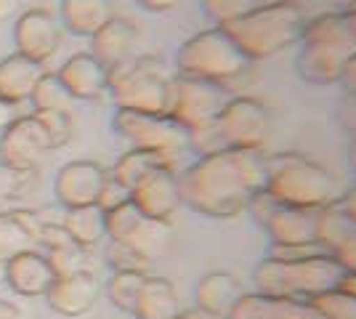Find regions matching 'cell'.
<instances>
[{"mask_svg":"<svg viewBox=\"0 0 356 319\" xmlns=\"http://www.w3.org/2000/svg\"><path fill=\"white\" fill-rule=\"evenodd\" d=\"M61 43H64V27L59 22V14L48 11V8H27L16 16L14 22V46L16 54H24L30 59L51 61L59 54Z\"/></svg>","mask_w":356,"mask_h":319,"instance_id":"11","label":"cell"},{"mask_svg":"<svg viewBox=\"0 0 356 319\" xmlns=\"http://www.w3.org/2000/svg\"><path fill=\"white\" fill-rule=\"evenodd\" d=\"M59 80L72 101H96L109 96V69L90 51H77L59 67Z\"/></svg>","mask_w":356,"mask_h":319,"instance_id":"16","label":"cell"},{"mask_svg":"<svg viewBox=\"0 0 356 319\" xmlns=\"http://www.w3.org/2000/svg\"><path fill=\"white\" fill-rule=\"evenodd\" d=\"M306 304L319 314V319H356V295L343 288H330Z\"/></svg>","mask_w":356,"mask_h":319,"instance_id":"30","label":"cell"},{"mask_svg":"<svg viewBox=\"0 0 356 319\" xmlns=\"http://www.w3.org/2000/svg\"><path fill=\"white\" fill-rule=\"evenodd\" d=\"M128 199H131V189L122 186V183L115 181V179L109 176L104 181V186H102V195L96 199V205L106 213V211H112V208H118V205H122V202H128Z\"/></svg>","mask_w":356,"mask_h":319,"instance_id":"38","label":"cell"},{"mask_svg":"<svg viewBox=\"0 0 356 319\" xmlns=\"http://www.w3.org/2000/svg\"><path fill=\"white\" fill-rule=\"evenodd\" d=\"M56 274L43 250H24L6 263V285L22 298H40L54 285Z\"/></svg>","mask_w":356,"mask_h":319,"instance_id":"17","label":"cell"},{"mask_svg":"<svg viewBox=\"0 0 356 319\" xmlns=\"http://www.w3.org/2000/svg\"><path fill=\"white\" fill-rule=\"evenodd\" d=\"M61 227L72 237L74 245L83 250H93L96 245L106 240V213L99 205H83V208H67Z\"/></svg>","mask_w":356,"mask_h":319,"instance_id":"25","label":"cell"},{"mask_svg":"<svg viewBox=\"0 0 356 319\" xmlns=\"http://www.w3.org/2000/svg\"><path fill=\"white\" fill-rule=\"evenodd\" d=\"M202 11L213 22V27H223L229 22H234L252 6V0H200Z\"/></svg>","mask_w":356,"mask_h":319,"instance_id":"37","label":"cell"},{"mask_svg":"<svg viewBox=\"0 0 356 319\" xmlns=\"http://www.w3.org/2000/svg\"><path fill=\"white\" fill-rule=\"evenodd\" d=\"M354 231V221L343 213L338 199H332V202H327V205L314 211V240L325 253H335Z\"/></svg>","mask_w":356,"mask_h":319,"instance_id":"27","label":"cell"},{"mask_svg":"<svg viewBox=\"0 0 356 319\" xmlns=\"http://www.w3.org/2000/svg\"><path fill=\"white\" fill-rule=\"evenodd\" d=\"M106 179H109V170L99 165L96 160H72L59 167L54 179V197L64 211L96 205Z\"/></svg>","mask_w":356,"mask_h":319,"instance_id":"13","label":"cell"},{"mask_svg":"<svg viewBox=\"0 0 356 319\" xmlns=\"http://www.w3.org/2000/svg\"><path fill=\"white\" fill-rule=\"evenodd\" d=\"M266 189L284 205L316 211L338 199V181L319 160L303 152L266 154Z\"/></svg>","mask_w":356,"mask_h":319,"instance_id":"5","label":"cell"},{"mask_svg":"<svg viewBox=\"0 0 356 319\" xmlns=\"http://www.w3.org/2000/svg\"><path fill=\"white\" fill-rule=\"evenodd\" d=\"M176 72L216 83L232 93L239 80L252 75V61L223 27H208L178 46Z\"/></svg>","mask_w":356,"mask_h":319,"instance_id":"6","label":"cell"},{"mask_svg":"<svg viewBox=\"0 0 356 319\" xmlns=\"http://www.w3.org/2000/svg\"><path fill=\"white\" fill-rule=\"evenodd\" d=\"M6 282V263H0V285Z\"/></svg>","mask_w":356,"mask_h":319,"instance_id":"50","label":"cell"},{"mask_svg":"<svg viewBox=\"0 0 356 319\" xmlns=\"http://www.w3.org/2000/svg\"><path fill=\"white\" fill-rule=\"evenodd\" d=\"M112 128L136 149H154L178 157L189 147V133L165 112H138L115 106Z\"/></svg>","mask_w":356,"mask_h":319,"instance_id":"10","label":"cell"},{"mask_svg":"<svg viewBox=\"0 0 356 319\" xmlns=\"http://www.w3.org/2000/svg\"><path fill=\"white\" fill-rule=\"evenodd\" d=\"M335 259H338V263H341L346 272H354L356 274V231L346 240V243L332 253Z\"/></svg>","mask_w":356,"mask_h":319,"instance_id":"39","label":"cell"},{"mask_svg":"<svg viewBox=\"0 0 356 319\" xmlns=\"http://www.w3.org/2000/svg\"><path fill=\"white\" fill-rule=\"evenodd\" d=\"M43 215L35 211H0V263L38 247Z\"/></svg>","mask_w":356,"mask_h":319,"instance_id":"20","label":"cell"},{"mask_svg":"<svg viewBox=\"0 0 356 319\" xmlns=\"http://www.w3.org/2000/svg\"><path fill=\"white\" fill-rule=\"evenodd\" d=\"M242 295V285L234 274L229 272H208L205 277H200L197 290H194V304L200 309H205L210 314L218 317H229V311L234 309V304Z\"/></svg>","mask_w":356,"mask_h":319,"instance_id":"24","label":"cell"},{"mask_svg":"<svg viewBox=\"0 0 356 319\" xmlns=\"http://www.w3.org/2000/svg\"><path fill=\"white\" fill-rule=\"evenodd\" d=\"M348 165H351V173L356 179V133L351 136V144H348Z\"/></svg>","mask_w":356,"mask_h":319,"instance_id":"47","label":"cell"},{"mask_svg":"<svg viewBox=\"0 0 356 319\" xmlns=\"http://www.w3.org/2000/svg\"><path fill=\"white\" fill-rule=\"evenodd\" d=\"M338 205H341L343 213L354 221V227H356V183L351 186V189H346L343 195H338Z\"/></svg>","mask_w":356,"mask_h":319,"instance_id":"43","label":"cell"},{"mask_svg":"<svg viewBox=\"0 0 356 319\" xmlns=\"http://www.w3.org/2000/svg\"><path fill=\"white\" fill-rule=\"evenodd\" d=\"M115 14V0H61L59 22L74 38H93Z\"/></svg>","mask_w":356,"mask_h":319,"instance_id":"22","label":"cell"},{"mask_svg":"<svg viewBox=\"0 0 356 319\" xmlns=\"http://www.w3.org/2000/svg\"><path fill=\"white\" fill-rule=\"evenodd\" d=\"M22 14V0H0V22H11Z\"/></svg>","mask_w":356,"mask_h":319,"instance_id":"44","label":"cell"},{"mask_svg":"<svg viewBox=\"0 0 356 319\" xmlns=\"http://www.w3.org/2000/svg\"><path fill=\"white\" fill-rule=\"evenodd\" d=\"M229 101V91L189 75H170L168 80V115L186 131H202L216 125V117L221 115L223 104Z\"/></svg>","mask_w":356,"mask_h":319,"instance_id":"8","label":"cell"},{"mask_svg":"<svg viewBox=\"0 0 356 319\" xmlns=\"http://www.w3.org/2000/svg\"><path fill=\"white\" fill-rule=\"evenodd\" d=\"M136 43H138V27L131 19L112 16L104 27L90 38V54L102 61L106 69H112L122 61L134 59Z\"/></svg>","mask_w":356,"mask_h":319,"instance_id":"18","label":"cell"},{"mask_svg":"<svg viewBox=\"0 0 356 319\" xmlns=\"http://www.w3.org/2000/svg\"><path fill=\"white\" fill-rule=\"evenodd\" d=\"M45 64L30 59L24 54H11L0 61V99H8L14 104L30 101L35 85L45 75Z\"/></svg>","mask_w":356,"mask_h":319,"instance_id":"21","label":"cell"},{"mask_svg":"<svg viewBox=\"0 0 356 319\" xmlns=\"http://www.w3.org/2000/svg\"><path fill=\"white\" fill-rule=\"evenodd\" d=\"M216 131L223 147L264 152L274 131V112L255 96H229L216 117Z\"/></svg>","mask_w":356,"mask_h":319,"instance_id":"9","label":"cell"},{"mask_svg":"<svg viewBox=\"0 0 356 319\" xmlns=\"http://www.w3.org/2000/svg\"><path fill=\"white\" fill-rule=\"evenodd\" d=\"M343 269L332 253H312L303 259H277L266 256L255 266L252 282L255 293L309 301L330 288H338Z\"/></svg>","mask_w":356,"mask_h":319,"instance_id":"4","label":"cell"},{"mask_svg":"<svg viewBox=\"0 0 356 319\" xmlns=\"http://www.w3.org/2000/svg\"><path fill=\"white\" fill-rule=\"evenodd\" d=\"M173 243V227L170 221H160V218H147L138 224L134 234L125 240V245H131L138 256H144L149 263H154L157 259H163L168 253V247Z\"/></svg>","mask_w":356,"mask_h":319,"instance_id":"28","label":"cell"},{"mask_svg":"<svg viewBox=\"0 0 356 319\" xmlns=\"http://www.w3.org/2000/svg\"><path fill=\"white\" fill-rule=\"evenodd\" d=\"M178 319H223V317H218V314H210V311H205V309L194 306V309H181Z\"/></svg>","mask_w":356,"mask_h":319,"instance_id":"46","label":"cell"},{"mask_svg":"<svg viewBox=\"0 0 356 319\" xmlns=\"http://www.w3.org/2000/svg\"><path fill=\"white\" fill-rule=\"evenodd\" d=\"M181 205L208 218L248 213L250 199L266 186V152L232 149L200 154L181 176Z\"/></svg>","mask_w":356,"mask_h":319,"instance_id":"1","label":"cell"},{"mask_svg":"<svg viewBox=\"0 0 356 319\" xmlns=\"http://www.w3.org/2000/svg\"><path fill=\"white\" fill-rule=\"evenodd\" d=\"M306 19L309 16L298 0H266L261 6H250L234 22L223 24V30L255 64L282 54L284 48L298 46Z\"/></svg>","mask_w":356,"mask_h":319,"instance_id":"2","label":"cell"},{"mask_svg":"<svg viewBox=\"0 0 356 319\" xmlns=\"http://www.w3.org/2000/svg\"><path fill=\"white\" fill-rule=\"evenodd\" d=\"M106 263L112 266V272H147L149 274V263L144 256H138L131 245L125 243H115V240H106V253H104Z\"/></svg>","mask_w":356,"mask_h":319,"instance_id":"36","label":"cell"},{"mask_svg":"<svg viewBox=\"0 0 356 319\" xmlns=\"http://www.w3.org/2000/svg\"><path fill=\"white\" fill-rule=\"evenodd\" d=\"M168 69L157 56H134L109 69V99L118 109L165 112L168 109ZM168 115V112H165Z\"/></svg>","mask_w":356,"mask_h":319,"instance_id":"7","label":"cell"},{"mask_svg":"<svg viewBox=\"0 0 356 319\" xmlns=\"http://www.w3.org/2000/svg\"><path fill=\"white\" fill-rule=\"evenodd\" d=\"M341 6V11H356V0H335Z\"/></svg>","mask_w":356,"mask_h":319,"instance_id":"49","label":"cell"},{"mask_svg":"<svg viewBox=\"0 0 356 319\" xmlns=\"http://www.w3.org/2000/svg\"><path fill=\"white\" fill-rule=\"evenodd\" d=\"M160 167H176V157L165 152H154V149H136V147H131L128 152H122L118 157V163L112 165L109 176L122 183V186L134 189L144 176H149L152 170H160Z\"/></svg>","mask_w":356,"mask_h":319,"instance_id":"26","label":"cell"},{"mask_svg":"<svg viewBox=\"0 0 356 319\" xmlns=\"http://www.w3.org/2000/svg\"><path fill=\"white\" fill-rule=\"evenodd\" d=\"M343 14H346L348 32H351V40H354V48H356V11H343Z\"/></svg>","mask_w":356,"mask_h":319,"instance_id":"48","label":"cell"},{"mask_svg":"<svg viewBox=\"0 0 356 319\" xmlns=\"http://www.w3.org/2000/svg\"><path fill=\"white\" fill-rule=\"evenodd\" d=\"M181 0H136L138 8H144L147 14H170L173 8H178Z\"/></svg>","mask_w":356,"mask_h":319,"instance_id":"41","label":"cell"},{"mask_svg":"<svg viewBox=\"0 0 356 319\" xmlns=\"http://www.w3.org/2000/svg\"><path fill=\"white\" fill-rule=\"evenodd\" d=\"M19 117H22V104H14V101H8V99H0V133H3L8 125H14Z\"/></svg>","mask_w":356,"mask_h":319,"instance_id":"40","label":"cell"},{"mask_svg":"<svg viewBox=\"0 0 356 319\" xmlns=\"http://www.w3.org/2000/svg\"><path fill=\"white\" fill-rule=\"evenodd\" d=\"M35 176H38V170H16V167L0 163V202L24 197L35 186Z\"/></svg>","mask_w":356,"mask_h":319,"instance_id":"35","label":"cell"},{"mask_svg":"<svg viewBox=\"0 0 356 319\" xmlns=\"http://www.w3.org/2000/svg\"><path fill=\"white\" fill-rule=\"evenodd\" d=\"M341 85H343V91H346V96H354L356 99V54L348 59L346 69H343Z\"/></svg>","mask_w":356,"mask_h":319,"instance_id":"42","label":"cell"},{"mask_svg":"<svg viewBox=\"0 0 356 319\" xmlns=\"http://www.w3.org/2000/svg\"><path fill=\"white\" fill-rule=\"evenodd\" d=\"M144 279H147V272H112L104 288L109 304L125 314H134L136 298H138Z\"/></svg>","mask_w":356,"mask_h":319,"instance_id":"29","label":"cell"},{"mask_svg":"<svg viewBox=\"0 0 356 319\" xmlns=\"http://www.w3.org/2000/svg\"><path fill=\"white\" fill-rule=\"evenodd\" d=\"M70 101H72V96L61 85L56 72H45L30 96V104L35 112H43V109H70Z\"/></svg>","mask_w":356,"mask_h":319,"instance_id":"31","label":"cell"},{"mask_svg":"<svg viewBox=\"0 0 356 319\" xmlns=\"http://www.w3.org/2000/svg\"><path fill=\"white\" fill-rule=\"evenodd\" d=\"M141 221H144V213L136 208L134 199H128V202H122L118 208L106 211V240L125 243L136 229H138Z\"/></svg>","mask_w":356,"mask_h":319,"instance_id":"32","label":"cell"},{"mask_svg":"<svg viewBox=\"0 0 356 319\" xmlns=\"http://www.w3.org/2000/svg\"><path fill=\"white\" fill-rule=\"evenodd\" d=\"M48 152H54L51 138L35 117V112L22 115L14 125H8L0 133V163L16 170H38Z\"/></svg>","mask_w":356,"mask_h":319,"instance_id":"12","label":"cell"},{"mask_svg":"<svg viewBox=\"0 0 356 319\" xmlns=\"http://www.w3.org/2000/svg\"><path fill=\"white\" fill-rule=\"evenodd\" d=\"M131 199L147 218L170 221L181 208V183L176 167L152 170L131 189Z\"/></svg>","mask_w":356,"mask_h":319,"instance_id":"15","label":"cell"},{"mask_svg":"<svg viewBox=\"0 0 356 319\" xmlns=\"http://www.w3.org/2000/svg\"><path fill=\"white\" fill-rule=\"evenodd\" d=\"M226 319H319V314L306 301H298V298L242 293Z\"/></svg>","mask_w":356,"mask_h":319,"instance_id":"19","label":"cell"},{"mask_svg":"<svg viewBox=\"0 0 356 319\" xmlns=\"http://www.w3.org/2000/svg\"><path fill=\"white\" fill-rule=\"evenodd\" d=\"M0 319H24V314H22V309L14 301L0 298Z\"/></svg>","mask_w":356,"mask_h":319,"instance_id":"45","label":"cell"},{"mask_svg":"<svg viewBox=\"0 0 356 319\" xmlns=\"http://www.w3.org/2000/svg\"><path fill=\"white\" fill-rule=\"evenodd\" d=\"M45 259H48L56 277H67V274L86 272L88 269V250H83L80 245H67V247L48 250Z\"/></svg>","mask_w":356,"mask_h":319,"instance_id":"34","label":"cell"},{"mask_svg":"<svg viewBox=\"0 0 356 319\" xmlns=\"http://www.w3.org/2000/svg\"><path fill=\"white\" fill-rule=\"evenodd\" d=\"M181 301H178L176 285L165 277L147 274L144 285L138 290V298L134 306L136 319H178Z\"/></svg>","mask_w":356,"mask_h":319,"instance_id":"23","label":"cell"},{"mask_svg":"<svg viewBox=\"0 0 356 319\" xmlns=\"http://www.w3.org/2000/svg\"><path fill=\"white\" fill-rule=\"evenodd\" d=\"M102 282L99 277L86 269V272H74L67 277H56L54 285L45 293L48 306L61 314V317H86L88 311H93V306L102 298Z\"/></svg>","mask_w":356,"mask_h":319,"instance_id":"14","label":"cell"},{"mask_svg":"<svg viewBox=\"0 0 356 319\" xmlns=\"http://www.w3.org/2000/svg\"><path fill=\"white\" fill-rule=\"evenodd\" d=\"M35 117L40 120V125L51 138V149H61L72 141L74 117L70 109H43V112H35Z\"/></svg>","mask_w":356,"mask_h":319,"instance_id":"33","label":"cell"},{"mask_svg":"<svg viewBox=\"0 0 356 319\" xmlns=\"http://www.w3.org/2000/svg\"><path fill=\"white\" fill-rule=\"evenodd\" d=\"M356 54L343 11H325L306 19L298 40L296 69L312 85H338L348 59Z\"/></svg>","mask_w":356,"mask_h":319,"instance_id":"3","label":"cell"}]
</instances>
